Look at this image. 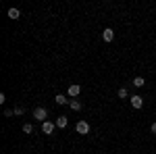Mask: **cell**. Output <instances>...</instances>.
Segmentation results:
<instances>
[{"instance_id":"6da1fadb","label":"cell","mask_w":156,"mask_h":154,"mask_svg":"<svg viewBox=\"0 0 156 154\" xmlns=\"http://www.w3.org/2000/svg\"><path fill=\"white\" fill-rule=\"evenodd\" d=\"M75 131H77L79 135H87V133H90V123H87V121H77Z\"/></svg>"},{"instance_id":"7a4b0ae2","label":"cell","mask_w":156,"mask_h":154,"mask_svg":"<svg viewBox=\"0 0 156 154\" xmlns=\"http://www.w3.org/2000/svg\"><path fill=\"white\" fill-rule=\"evenodd\" d=\"M34 117H36L37 121H42V123H44V121H48V119H46V117H48V110H46L44 106H37L36 110H34Z\"/></svg>"},{"instance_id":"3957f363","label":"cell","mask_w":156,"mask_h":154,"mask_svg":"<svg viewBox=\"0 0 156 154\" xmlns=\"http://www.w3.org/2000/svg\"><path fill=\"white\" fill-rule=\"evenodd\" d=\"M129 100H131V106H133V108H142V106H144V98H142V96H140V94L131 96Z\"/></svg>"},{"instance_id":"277c9868","label":"cell","mask_w":156,"mask_h":154,"mask_svg":"<svg viewBox=\"0 0 156 154\" xmlns=\"http://www.w3.org/2000/svg\"><path fill=\"white\" fill-rule=\"evenodd\" d=\"M54 127H56V123H52V121H44V123H42V131H44L46 135H50V133L54 131Z\"/></svg>"},{"instance_id":"5b68a950","label":"cell","mask_w":156,"mask_h":154,"mask_svg":"<svg viewBox=\"0 0 156 154\" xmlns=\"http://www.w3.org/2000/svg\"><path fill=\"white\" fill-rule=\"evenodd\" d=\"M102 40H104V42H112V40H115V31H112L110 27H106V29L102 31Z\"/></svg>"},{"instance_id":"8992f818","label":"cell","mask_w":156,"mask_h":154,"mask_svg":"<svg viewBox=\"0 0 156 154\" xmlns=\"http://www.w3.org/2000/svg\"><path fill=\"white\" fill-rule=\"evenodd\" d=\"M79 92H81V85L79 83H73V85H69V96H79Z\"/></svg>"},{"instance_id":"52a82bcc","label":"cell","mask_w":156,"mask_h":154,"mask_svg":"<svg viewBox=\"0 0 156 154\" xmlns=\"http://www.w3.org/2000/svg\"><path fill=\"white\" fill-rule=\"evenodd\" d=\"M67 125H69V119L65 117V115H62V117H58V119H56V127H60V129H65Z\"/></svg>"},{"instance_id":"ba28073f","label":"cell","mask_w":156,"mask_h":154,"mask_svg":"<svg viewBox=\"0 0 156 154\" xmlns=\"http://www.w3.org/2000/svg\"><path fill=\"white\" fill-rule=\"evenodd\" d=\"M19 15H21L19 9H9V17H11L12 21H17V19H19Z\"/></svg>"},{"instance_id":"9c48e42d","label":"cell","mask_w":156,"mask_h":154,"mask_svg":"<svg viewBox=\"0 0 156 154\" xmlns=\"http://www.w3.org/2000/svg\"><path fill=\"white\" fill-rule=\"evenodd\" d=\"M54 102H56V104H69V100H67V98H65L62 94H56V98H54Z\"/></svg>"},{"instance_id":"30bf717a","label":"cell","mask_w":156,"mask_h":154,"mask_svg":"<svg viewBox=\"0 0 156 154\" xmlns=\"http://www.w3.org/2000/svg\"><path fill=\"white\" fill-rule=\"evenodd\" d=\"M69 106H71L73 110H81V102H79V100H69Z\"/></svg>"},{"instance_id":"8fae6325","label":"cell","mask_w":156,"mask_h":154,"mask_svg":"<svg viewBox=\"0 0 156 154\" xmlns=\"http://www.w3.org/2000/svg\"><path fill=\"white\" fill-rule=\"evenodd\" d=\"M133 85H135V88H144V85H146L144 77H135V79H133Z\"/></svg>"},{"instance_id":"7c38bea8","label":"cell","mask_w":156,"mask_h":154,"mask_svg":"<svg viewBox=\"0 0 156 154\" xmlns=\"http://www.w3.org/2000/svg\"><path fill=\"white\" fill-rule=\"evenodd\" d=\"M23 131H25V133H34V127H31L29 123H25V125H23Z\"/></svg>"},{"instance_id":"4fadbf2b","label":"cell","mask_w":156,"mask_h":154,"mask_svg":"<svg viewBox=\"0 0 156 154\" xmlns=\"http://www.w3.org/2000/svg\"><path fill=\"white\" fill-rule=\"evenodd\" d=\"M117 96H119V98H127V90H125V88H121L119 92H117Z\"/></svg>"},{"instance_id":"5bb4252c","label":"cell","mask_w":156,"mask_h":154,"mask_svg":"<svg viewBox=\"0 0 156 154\" xmlns=\"http://www.w3.org/2000/svg\"><path fill=\"white\" fill-rule=\"evenodd\" d=\"M150 129H152V133H156V123H152V127H150Z\"/></svg>"}]
</instances>
